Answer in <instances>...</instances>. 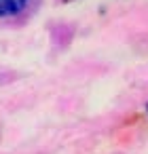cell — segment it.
Masks as SVG:
<instances>
[{"label": "cell", "instance_id": "2", "mask_svg": "<svg viewBox=\"0 0 148 154\" xmlns=\"http://www.w3.org/2000/svg\"><path fill=\"white\" fill-rule=\"evenodd\" d=\"M146 114H148V103H146Z\"/></svg>", "mask_w": 148, "mask_h": 154}, {"label": "cell", "instance_id": "1", "mask_svg": "<svg viewBox=\"0 0 148 154\" xmlns=\"http://www.w3.org/2000/svg\"><path fill=\"white\" fill-rule=\"evenodd\" d=\"M30 5V0H0V19H11L21 15Z\"/></svg>", "mask_w": 148, "mask_h": 154}]
</instances>
